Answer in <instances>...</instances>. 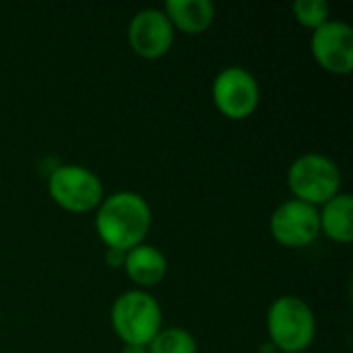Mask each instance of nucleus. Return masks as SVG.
Segmentation results:
<instances>
[{
    "instance_id": "f257e3e1",
    "label": "nucleus",
    "mask_w": 353,
    "mask_h": 353,
    "mask_svg": "<svg viewBox=\"0 0 353 353\" xmlns=\"http://www.w3.org/2000/svg\"><path fill=\"white\" fill-rule=\"evenodd\" d=\"M151 228L149 203L130 190L114 192L99 203L95 215V230L108 250L128 252L143 244Z\"/></svg>"
},
{
    "instance_id": "f03ea898",
    "label": "nucleus",
    "mask_w": 353,
    "mask_h": 353,
    "mask_svg": "<svg viewBox=\"0 0 353 353\" xmlns=\"http://www.w3.org/2000/svg\"><path fill=\"white\" fill-rule=\"evenodd\" d=\"M267 331L271 345L288 353L304 352L316 333L312 308L296 296L277 298L267 312Z\"/></svg>"
},
{
    "instance_id": "7ed1b4c3",
    "label": "nucleus",
    "mask_w": 353,
    "mask_h": 353,
    "mask_svg": "<svg viewBox=\"0 0 353 353\" xmlns=\"http://www.w3.org/2000/svg\"><path fill=\"white\" fill-rule=\"evenodd\" d=\"M112 327L126 345L147 347L161 331V308L147 292L130 290L114 302Z\"/></svg>"
},
{
    "instance_id": "20e7f679",
    "label": "nucleus",
    "mask_w": 353,
    "mask_h": 353,
    "mask_svg": "<svg viewBox=\"0 0 353 353\" xmlns=\"http://www.w3.org/2000/svg\"><path fill=\"white\" fill-rule=\"evenodd\" d=\"M288 184L298 201L319 207L339 194L341 172L331 157L304 153L290 165Z\"/></svg>"
},
{
    "instance_id": "39448f33",
    "label": "nucleus",
    "mask_w": 353,
    "mask_h": 353,
    "mask_svg": "<svg viewBox=\"0 0 353 353\" xmlns=\"http://www.w3.org/2000/svg\"><path fill=\"white\" fill-rule=\"evenodd\" d=\"M50 196L56 205L72 213H87L103 201L101 180L83 165H58L48 180Z\"/></svg>"
},
{
    "instance_id": "423d86ee",
    "label": "nucleus",
    "mask_w": 353,
    "mask_h": 353,
    "mask_svg": "<svg viewBox=\"0 0 353 353\" xmlns=\"http://www.w3.org/2000/svg\"><path fill=\"white\" fill-rule=\"evenodd\" d=\"M211 93L215 108L232 120L248 118L261 99V89L254 74L242 66L223 68L215 77Z\"/></svg>"
},
{
    "instance_id": "0eeeda50",
    "label": "nucleus",
    "mask_w": 353,
    "mask_h": 353,
    "mask_svg": "<svg viewBox=\"0 0 353 353\" xmlns=\"http://www.w3.org/2000/svg\"><path fill=\"white\" fill-rule=\"evenodd\" d=\"M273 238L288 248H302L321 234L319 207L298 199L283 201L271 215Z\"/></svg>"
},
{
    "instance_id": "6e6552de",
    "label": "nucleus",
    "mask_w": 353,
    "mask_h": 353,
    "mask_svg": "<svg viewBox=\"0 0 353 353\" xmlns=\"http://www.w3.org/2000/svg\"><path fill=\"white\" fill-rule=\"evenodd\" d=\"M314 60L329 72L347 74L353 70V29L345 21H327L314 29L310 39Z\"/></svg>"
},
{
    "instance_id": "1a4fd4ad",
    "label": "nucleus",
    "mask_w": 353,
    "mask_h": 353,
    "mask_svg": "<svg viewBox=\"0 0 353 353\" xmlns=\"http://www.w3.org/2000/svg\"><path fill=\"white\" fill-rule=\"evenodd\" d=\"M174 25L159 8L139 10L128 25L130 48L143 58H161L174 43Z\"/></svg>"
},
{
    "instance_id": "9d476101",
    "label": "nucleus",
    "mask_w": 353,
    "mask_h": 353,
    "mask_svg": "<svg viewBox=\"0 0 353 353\" xmlns=\"http://www.w3.org/2000/svg\"><path fill=\"white\" fill-rule=\"evenodd\" d=\"M124 269L126 275L141 288H153L157 285L165 273H168V261L165 254L149 244H139L124 252Z\"/></svg>"
},
{
    "instance_id": "9b49d317",
    "label": "nucleus",
    "mask_w": 353,
    "mask_h": 353,
    "mask_svg": "<svg viewBox=\"0 0 353 353\" xmlns=\"http://www.w3.org/2000/svg\"><path fill=\"white\" fill-rule=\"evenodd\" d=\"M165 17L174 25V29H182L184 33H201L209 29L215 19V4L211 0H168L163 8Z\"/></svg>"
},
{
    "instance_id": "f8f14e48",
    "label": "nucleus",
    "mask_w": 353,
    "mask_h": 353,
    "mask_svg": "<svg viewBox=\"0 0 353 353\" xmlns=\"http://www.w3.org/2000/svg\"><path fill=\"white\" fill-rule=\"evenodd\" d=\"M321 230L335 242L347 244L353 240V199L352 194H337L319 211Z\"/></svg>"
},
{
    "instance_id": "ddd939ff",
    "label": "nucleus",
    "mask_w": 353,
    "mask_h": 353,
    "mask_svg": "<svg viewBox=\"0 0 353 353\" xmlns=\"http://www.w3.org/2000/svg\"><path fill=\"white\" fill-rule=\"evenodd\" d=\"M149 353H196L194 337L178 327L161 329L147 345Z\"/></svg>"
},
{
    "instance_id": "4468645a",
    "label": "nucleus",
    "mask_w": 353,
    "mask_h": 353,
    "mask_svg": "<svg viewBox=\"0 0 353 353\" xmlns=\"http://www.w3.org/2000/svg\"><path fill=\"white\" fill-rule=\"evenodd\" d=\"M329 4L327 0H296L294 2V14L296 19L310 29L321 27L329 21Z\"/></svg>"
},
{
    "instance_id": "2eb2a0df",
    "label": "nucleus",
    "mask_w": 353,
    "mask_h": 353,
    "mask_svg": "<svg viewBox=\"0 0 353 353\" xmlns=\"http://www.w3.org/2000/svg\"><path fill=\"white\" fill-rule=\"evenodd\" d=\"M108 261L112 263V267H118L124 263V252L120 250H108Z\"/></svg>"
},
{
    "instance_id": "dca6fc26",
    "label": "nucleus",
    "mask_w": 353,
    "mask_h": 353,
    "mask_svg": "<svg viewBox=\"0 0 353 353\" xmlns=\"http://www.w3.org/2000/svg\"><path fill=\"white\" fill-rule=\"evenodd\" d=\"M122 353H149L147 347H141V345H126Z\"/></svg>"
},
{
    "instance_id": "f3484780",
    "label": "nucleus",
    "mask_w": 353,
    "mask_h": 353,
    "mask_svg": "<svg viewBox=\"0 0 353 353\" xmlns=\"http://www.w3.org/2000/svg\"><path fill=\"white\" fill-rule=\"evenodd\" d=\"M300 353H304V352H300Z\"/></svg>"
}]
</instances>
